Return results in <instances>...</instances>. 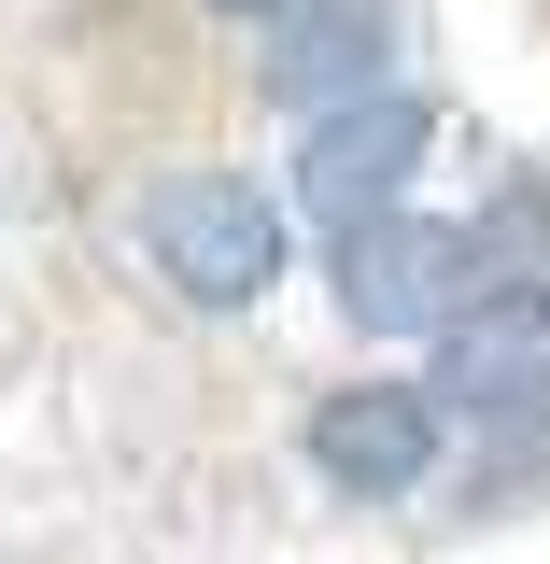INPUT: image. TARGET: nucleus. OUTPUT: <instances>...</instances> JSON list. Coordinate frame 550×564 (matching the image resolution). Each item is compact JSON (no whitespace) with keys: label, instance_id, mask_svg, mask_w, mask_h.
<instances>
[{"label":"nucleus","instance_id":"obj_1","mask_svg":"<svg viewBox=\"0 0 550 564\" xmlns=\"http://www.w3.org/2000/svg\"><path fill=\"white\" fill-rule=\"evenodd\" d=\"M141 240H155V269L184 282L198 311H255L282 282V212L240 184V170H170L155 212H141Z\"/></svg>","mask_w":550,"mask_h":564},{"label":"nucleus","instance_id":"obj_2","mask_svg":"<svg viewBox=\"0 0 550 564\" xmlns=\"http://www.w3.org/2000/svg\"><path fill=\"white\" fill-rule=\"evenodd\" d=\"M339 296H353V325H381V339H452L481 311V226L396 212V226L339 240Z\"/></svg>","mask_w":550,"mask_h":564},{"label":"nucleus","instance_id":"obj_3","mask_svg":"<svg viewBox=\"0 0 550 564\" xmlns=\"http://www.w3.org/2000/svg\"><path fill=\"white\" fill-rule=\"evenodd\" d=\"M438 155V99H367V113H325L311 128V155H296V198H311V226L325 240H367V226H396V198H410V170Z\"/></svg>","mask_w":550,"mask_h":564},{"label":"nucleus","instance_id":"obj_4","mask_svg":"<svg viewBox=\"0 0 550 564\" xmlns=\"http://www.w3.org/2000/svg\"><path fill=\"white\" fill-rule=\"evenodd\" d=\"M311 466L339 494H410L438 466V395L423 381H339L325 410H311Z\"/></svg>","mask_w":550,"mask_h":564},{"label":"nucleus","instance_id":"obj_5","mask_svg":"<svg viewBox=\"0 0 550 564\" xmlns=\"http://www.w3.org/2000/svg\"><path fill=\"white\" fill-rule=\"evenodd\" d=\"M381 70H396V14H381V0H339V14L311 0V14L269 43V99H296V113L325 128V113H367V99H396Z\"/></svg>","mask_w":550,"mask_h":564},{"label":"nucleus","instance_id":"obj_6","mask_svg":"<svg viewBox=\"0 0 550 564\" xmlns=\"http://www.w3.org/2000/svg\"><path fill=\"white\" fill-rule=\"evenodd\" d=\"M423 395H452V410H481V423L537 410L550 395V296H481V311L438 339V381H423Z\"/></svg>","mask_w":550,"mask_h":564},{"label":"nucleus","instance_id":"obj_7","mask_svg":"<svg viewBox=\"0 0 550 564\" xmlns=\"http://www.w3.org/2000/svg\"><path fill=\"white\" fill-rule=\"evenodd\" d=\"M212 14H282V29H296V14H311V0H212Z\"/></svg>","mask_w":550,"mask_h":564}]
</instances>
